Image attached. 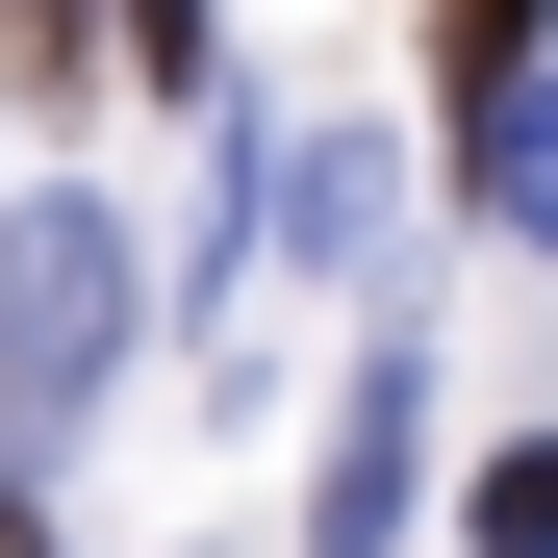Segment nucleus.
Returning a JSON list of instances; mask_svg holds the SVG:
<instances>
[{
	"label": "nucleus",
	"instance_id": "obj_1",
	"mask_svg": "<svg viewBox=\"0 0 558 558\" xmlns=\"http://www.w3.org/2000/svg\"><path fill=\"white\" fill-rule=\"evenodd\" d=\"M128 355V204H26L0 229V407H102Z\"/></svg>",
	"mask_w": 558,
	"mask_h": 558
},
{
	"label": "nucleus",
	"instance_id": "obj_2",
	"mask_svg": "<svg viewBox=\"0 0 558 558\" xmlns=\"http://www.w3.org/2000/svg\"><path fill=\"white\" fill-rule=\"evenodd\" d=\"M407 407H432V381L381 355V381H355V432H330V483H305V533H330V558H381V533H407Z\"/></svg>",
	"mask_w": 558,
	"mask_h": 558
},
{
	"label": "nucleus",
	"instance_id": "obj_3",
	"mask_svg": "<svg viewBox=\"0 0 558 558\" xmlns=\"http://www.w3.org/2000/svg\"><path fill=\"white\" fill-rule=\"evenodd\" d=\"M432 76H457V102L508 128V102H533V0H432Z\"/></svg>",
	"mask_w": 558,
	"mask_h": 558
},
{
	"label": "nucleus",
	"instance_id": "obj_4",
	"mask_svg": "<svg viewBox=\"0 0 558 558\" xmlns=\"http://www.w3.org/2000/svg\"><path fill=\"white\" fill-rule=\"evenodd\" d=\"M279 229H305V254H355V229H381V153H355V128H305V153H279Z\"/></svg>",
	"mask_w": 558,
	"mask_h": 558
},
{
	"label": "nucleus",
	"instance_id": "obj_5",
	"mask_svg": "<svg viewBox=\"0 0 558 558\" xmlns=\"http://www.w3.org/2000/svg\"><path fill=\"white\" fill-rule=\"evenodd\" d=\"M102 76V0H0V102H76Z\"/></svg>",
	"mask_w": 558,
	"mask_h": 558
},
{
	"label": "nucleus",
	"instance_id": "obj_6",
	"mask_svg": "<svg viewBox=\"0 0 558 558\" xmlns=\"http://www.w3.org/2000/svg\"><path fill=\"white\" fill-rule=\"evenodd\" d=\"M457 533H483V558H558V432H508V457H483V508H457Z\"/></svg>",
	"mask_w": 558,
	"mask_h": 558
},
{
	"label": "nucleus",
	"instance_id": "obj_7",
	"mask_svg": "<svg viewBox=\"0 0 558 558\" xmlns=\"http://www.w3.org/2000/svg\"><path fill=\"white\" fill-rule=\"evenodd\" d=\"M483 204H508V229H533V254H558V76H533V102H508V128H483Z\"/></svg>",
	"mask_w": 558,
	"mask_h": 558
},
{
	"label": "nucleus",
	"instance_id": "obj_8",
	"mask_svg": "<svg viewBox=\"0 0 558 558\" xmlns=\"http://www.w3.org/2000/svg\"><path fill=\"white\" fill-rule=\"evenodd\" d=\"M102 51H153V76H204V0H102Z\"/></svg>",
	"mask_w": 558,
	"mask_h": 558
},
{
	"label": "nucleus",
	"instance_id": "obj_9",
	"mask_svg": "<svg viewBox=\"0 0 558 558\" xmlns=\"http://www.w3.org/2000/svg\"><path fill=\"white\" fill-rule=\"evenodd\" d=\"M0 558H51V508H26V483H0Z\"/></svg>",
	"mask_w": 558,
	"mask_h": 558
}]
</instances>
